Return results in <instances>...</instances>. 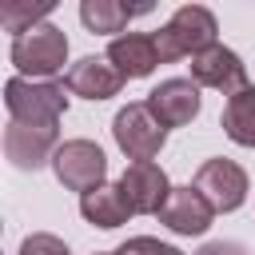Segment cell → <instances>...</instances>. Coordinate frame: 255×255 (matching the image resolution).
I'll return each mask as SVG.
<instances>
[{
    "mask_svg": "<svg viewBox=\"0 0 255 255\" xmlns=\"http://www.w3.org/2000/svg\"><path fill=\"white\" fill-rule=\"evenodd\" d=\"M223 131L231 143L255 147V88H243L223 104Z\"/></svg>",
    "mask_w": 255,
    "mask_h": 255,
    "instance_id": "obj_16",
    "label": "cell"
},
{
    "mask_svg": "<svg viewBox=\"0 0 255 255\" xmlns=\"http://www.w3.org/2000/svg\"><path fill=\"white\" fill-rule=\"evenodd\" d=\"M195 255H247V247L235 239H215V243H203Z\"/></svg>",
    "mask_w": 255,
    "mask_h": 255,
    "instance_id": "obj_20",
    "label": "cell"
},
{
    "mask_svg": "<svg viewBox=\"0 0 255 255\" xmlns=\"http://www.w3.org/2000/svg\"><path fill=\"white\" fill-rule=\"evenodd\" d=\"M68 84L64 80H24L12 76L4 84V108L16 124H60L68 112Z\"/></svg>",
    "mask_w": 255,
    "mask_h": 255,
    "instance_id": "obj_2",
    "label": "cell"
},
{
    "mask_svg": "<svg viewBox=\"0 0 255 255\" xmlns=\"http://www.w3.org/2000/svg\"><path fill=\"white\" fill-rule=\"evenodd\" d=\"M52 171L68 191H96L108 179V155L92 139H64L60 151L52 155Z\"/></svg>",
    "mask_w": 255,
    "mask_h": 255,
    "instance_id": "obj_5",
    "label": "cell"
},
{
    "mask_svg": "<svg viewBox=\"0 0 255 255\" xmlns=\"http://www.w3.org/2000/svg\"><path fill=\"white\" fill-rule=\"evenodd\" d=\"M8 60L16 64V72L24 80H52L68 60V36L56 24H36L12 40Z\"/></svg>",
    "mask_w": 255,
    "mask_h": 255,
    "instance_id": "obj_3",
    "label": "cell"
},
{
    "mask_svg": "<svg viewBox=\"0 0 255 255\" xmlns=\"http://www.w3.org/2000/svg\"><path fill=\"white\" fill-rule=\"evenodd\" d=\"M52 12V0H40V4H28V0H8L4 8H0V24L12 32V40L16 36H24L28 28H36V24H44V16Z\"/></svg>",
    "mask_w": 255,
    "mask_h": 255,
    "instance_id": "obj_17",
    "label": "cell"
},
{
    "mask_svg": "<svg viewBox=\"0 0 255 255\" xmlns=\"http://www.w3.org/2000/svg\"><path fill=\"white\" fill-rule=\"evenodd\" d=\"M96 255H120V251H96Z\"/></svg>",
    "mask_w": 255,
    "mask_h": 255,
    "instance_id": "obj_21",
    "label": "cell"
},
{
    "mask_svg": "<svg viewBox=\"0 0 255 255\" xmlns=\"http://www.w3.org/2000/svg\"><path fill=\"white\" fill-rule=\"evenodd\" d=\"M211 219H215V207L195 191V183L171 187V199L159 211V223L167 231H175V235H203L211 227Z\"/></svg>",
    "mask_w": 255,
    "mask_h": 255,
    "instance_id": "obj_12",
    "label": "cell"
},
{
    "mask_svg": "<svg viewBox=\"0 0 255 255\" xmlns=\"http://www.w3.org/2000/svg\"><path fill=\"white\" fill-rule=\"evenodd\" d=\"M108 60L116 64V72L124 80H143L155 72L159 64V52H155V36L147 32H124L108 44Z\"/></svg>",
    "mask_w": 255,
    "mask_h": 255,
    "instance_id": "obj_13",
    "label": "cell"
},
{
    "mask_svg": "<svg viewBox=\"0 0 255 255\" xmlns=\"http://www.w3.org/2000/svg\"><path fill=\"white\" fill-rule=\"evenodd\" d=\"M80 215H84L92 227L112 231V227L128 223L135 211H131V203H128V195H124L120 183H100L96 191H84V195H80Z\"/></svg>",
    "mask_w": 255,
    "mask_h": 255,
    "instance_id": "obj_14",
    "label": "cell"
},
{
    "mask_svg": "<svg viewBox=\"0 0 255 255\" xmlns=\"http://www.w3.org/2000/svg\"><path fill=\"white\" fill-rule=\"evenodd\" d=\"M147 12H151V4H135V8H128V4H120V0H84V4H80V20H84V28L96 32V36L124 32L128 20L147 16Z\"/></svg>",
    "mask_w": 255,
    "mask_h": 255,
    "instance_id": "obj_15",
    "label": "cell"
},
{
    "mask_svg": "<svg viewBox=\"0 0 255 255\" xmlns=\"http://www.w3.org/2000/svg\"><path fill=\"white\" fill-rule=\"evenodd\" d=\"M120 255H183V251L171 247V243H159V239H151V235H135V239H128V243L120 247Z\"/></svg>",
    "mask_w": 255,
    "mask_h": 255,
    "instance_id": "obj_19",
    "label": "cell"
},
{
    "mask_svg": "<svg viewBox=\"0 0 255 255\" xmlns=\"http://www.w3.org/2000/svg\"><path fill=\"white\" fill-rule=\"evenodd\" d=\"M195 191L215 207V215L239 211L247 199V171L235 159H207L195 171Z\"/></svg>",
    "mask_w": 255,
    "mask_h": 255,
    "instance_id": "obj_7",
    "label": "cell"
},
{
    "mask_svg": "<svg viewBox=\"0 0 255 255\" xmlns=\"http://www.w3.org/2000/svg\"><path fill=\"white\" fill-rule=\"evenodd\" d=\"M60 151V128L56 124H8L4 128V155L20 167V171H36L44 163H52V155Z\"/></svg>",
    "mask_w": 255,
    "mask_h": 255,
    "instance_id": "obj_6",
    "label": "cell"
},
{
    "mask_svg": "<svg viewBox=\"0 0 255 255\" xmlns=\"http://www.w3.org/2000/svg\"><path fill=\"white\" fill-rule=\"evenodd\" d=\"M147 112L163 124V128H183V124H191L195 116H199V84L195 80H183V76H175V80H163L159 88H151L147 92Z\"/></svg>",
    "mask_w": 255,
    "mask_h": 255,
    "instance_id": "obj_10",
    "label": "cell"
},
{
    "mask_svg": "<svg viewBox=\"0 0 255 255\" xmlns=\"http://www.w3.org/2000/svg\"><path fill=\"white\" fill-rule=\"evenodd\" d=\"M215 16L211 8L203 4H183L171 12V20L155 32V52H159V64H171V60H183V56H199L207 48H215Z\"/></svg>",
    "mask_w": 255,
    "mask_h": 255,
    "instance_id": "obj_1",
    "label": "cell"
},
{
    "mask_svg": "<svg viewBox=\"0 0 255 255\" xmlns=\"http://www.w3.org/2000/svg\"><path fill=\"white\" fill-rule=\"evenodd\" d=\"M16 255H72V251H68V243H64L60 235H52V231H36V235H28V239L20 243Z\"/></svg>",
    "mask_w": 255,
    "mask_h": 255,
    "instance_id": "obj_18",
    "label": "cell"
},
{
    "mask_svg": "<svg viewBox=\"0 0 255 255\" xmlns=\"http://www.w3.org/2000/svg\"><path fill=\"white\" fill-rule=\"evenodd\" d=\"M64 84H68V92H72V96H84V100L100 104V100L120 96L124 76L116 72V64H112L108 56H84V60H76V64L68 68Z\"/></svg>",
    "mask_w": 255,
    "mask_h": 255,
    "instance_id": "obj_11",
    "label": "cell"
},
{
    "mask_svg": "<svg viewBox=\"0 0 255 255\" xmlns=\"http://www.w3.org/2000/svg\"><path fill=\"white\" fill-rule=\"evenodd\" d=\"M191 80H195L199 88L223 92L227 100H231L235 92L251 88V84H247V64H243L231 48H223V44H215V48H207V52H199V56L191 60Z\"/></svg>",
    "mask_w": 255,
    "mask_h": 255,
    "instance_id": "obj_9",
    "label": "cell"
},
{
    "mask_svg": "<svg viewBox=\"0 0 255 255\" xmlns=\"http://www.w3.org/2000/svg\"><path fill=\"white\" fill-rule=\"evenodd\" d=\"M112 135L120 143V151L131 159V163H143V159H155L159 147L167 143V128L147 112V104H128L116 112L112 120Z\"/></svg>",
    "mask_w": 255,
    "mask_h": 255,
    "instance_id": "obj_4",
    "label": "cell"
},
{
    "mask_svg": "<svg viewBox=\"0 0 255 255\" xmlns=\"http://www.w3.org/2000/svg\"><path fill=\"white\" fill-rule=\"evenodd\" d=\"M120 187L131 203L135 215H159L163 203L171 199V183L163 175V167L155 159H143V163H128L124 175H120Z\"/></svg>",
    "mask_w": 255,
    "mask_h": 255,
    "instance_id": "obj_8",
    "label": "cell"
}]
</instances>
